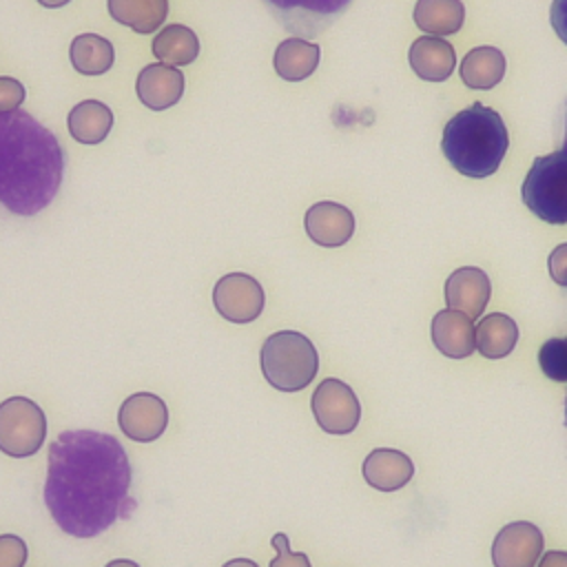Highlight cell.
<instances>
[{"instance_id":"obj_26","label":"cell","mask_w":567,"mask_h":567,"mask_svg":"<svg viewBox=\"0 0 567 567\" xmlns=\"http://www.w3.org/2000/svg\"><path fill=\"white\" fill-rule=\"evenodd\" d=\"M538 361L549 379L567 381V337L549 339L540 346Z\"/></svg>"},{"instance_id":"obj_4","label":"cell","mask_w":567,"mask_h":567,"mask_svg":"<svg viewBox=\"0 0 567 567\" xmlns=\"http://www.w3.org/2000/svg\"><path fill=\"white\" fill-rule=\"evenodd\" d=\"M264 379L279 392H299L319 372V354L312 341L297 330H279L266 337L259 350Z\"/></svg>"},{"instance_id":"obj_20","label":"cell","mask_w":567,"mask_h":567,"mask_svg":"<svg viewBox=\"0 0 567 567\" xmlns=\"http://www.w3.org/2000/svg\"><path fill=\"white\" fill-rule=\"evenodd\" d=\"M458 73L467 89H494L505 75V55L496 47H476L461 60Z\"/></svg>"},{"instance_id":"obj_1","label":"cell","mask_w":567,"mask_h":567,"mask_svg":"<svg viewBox=\"0 0 567 567\" xmlns=\"http://www.w3.org/2000/svg\"><path fill=\"white\" fill-rule=\"evenodd\" d=\"M133 470L124 445L106 432L66 430L49 445L44 505L75 538H95L135 509Z\"/></svg>"},{"instance_id":"obj_7","label":"cell","mask_w":567,"mask_h":567,"mask_svg":"<svg viewBox=\"0 0 567 567\" xmlns=\"http://www.w3.org/2000/svg\"><path fill=\"white\" fill-rule=\"evenodd\" d=\"M317 425L328 434H350L359 425L361 403L354 390L341 379H323L310 399Z\"/></svg>"},{"instance_id":"obj_11","label":"cell","mask_w":567,"mask_h":567,"mask_svg":"<svg viewBox=\"0 0 567 567\" xmlns=\"http://www.w3.org/2000/svg\"><path fill=\"white\" fill-rule=\"evenodd\" d=\"M350 0H266L277 22L292 33H317L339 16Z\"/></svg>"},{"instance_id":"obj_13","label":"cell","mask_w":567,"mask_h":567,"mask_svg":"<svg viewBox=\"0 0 567 567\" xmlns=\"http://www.w3.org/2000/svg\"><path fill=\"white\" fill-rule=\"evenodd\" d=\"M492 295V284L485 270L476 266L456 268L445 281V303L452 310L476 319L483 315Z\"/></svg>"},{"instance_id":"obj_18","label":"cell","mask_w":567,"mask_h":567,"mask_svg":"<svg viewBox=\"0 0 567 567\" xmlns=\"http://www.w3.org/2000/svg\"><path fill=\"white\" fill-rule=\"evenodd\" d=\"M319 58H321L319 44L303 38H286L275 49L272 66L279 78L288 82H301L317 71Z\"/></svg>"},{"instance_id":"obj_21","label":"cell","mask_w":567,"mask_h":567,"mask_svg":"<svg viewBox=\"0 0 567 567\" xmlns=\"http://www.w3.org/2000/svg\"><path fill=\"white\" fill-rule=\"evenodd\" d=\"M465 22V7L461 0H416L414 24L425 35H452Z\"/></svg>"},{"instance_id":"obj_12","label":"cell","mask_w":567,"mask_h":567,"mask_svg":"<svg viewBox=\"0 0 567 567\" xmlns=\"http://www.w3.org/2000/svg\"><path fill=\"white\" fill-rule=\"evenodd\" d=\"M308 237L323 248H339L354 235V215L337 202H317L306 210Z\"/></svg>"},{"instance_id":"obj_35","label":"cell","mask_w":567,"mask_h":567,"mask_svg":"<svg viewBox=\"0 0 567 567\" xmlns=\"http://www.w3.org/2000/svg\"><path fill=\"white\" fill-rule=\"evenodd\" d=\"M42 7H47V9H58V7H64V4H69L71 0H38Z\"/></svg>"},{"instance_id":"obj_17","label":"cell","mask_w":567,"mask_h":567,"mask_svg":"<svg viewBox=\"0 0 567 567\" xmlns=\"http://www.w3.org/2000/svg\"><path fill=\"white\" fill-rule=\"evenodd\" d=\"M412 71L425 82H443L456 66L454 47L445 38L421 35L412 42L408 53Z\"/></svg>"},{"instance_id":"obj_27","label":"cell","mask_w":567,"mask_h":567,"mask_svg":"<svg viewBox=\"0 0 567 567\" xmlns=\"http://www.w3.org/2000/svg\"><path fill=\"white\" fill-rule=\"evenodd\" d=\"M270 545L275 547V558L268 567H312L310 558L303 551H292L290 540L286 534H275L270 538Z\"/></svg>"},{"instance_id":"obj_19","label":"cell","mask_w":567,"mask_h":567,"mask_svg":"<svg viewBox=\"0 0 567 567\" xmlns=\"http://www.w3.org/2000/svg\"><path fill=\"white\" fill-rule=\"evenodd\" d=\"M69 133L80 144H100L113 128V113L100 100H84L69 111Z\"/></svg>"},{"instance_id":"obj_36","label":"cell","mask_w":567,"mask_h":567,"mask_svg":"<svg viewBox=\"0 0 567 567\" xmlns=\"http://www.w3.org/2000/svg\"><path fill=\"white\" fill-rule=\"evenodd\" d=\"M565 148H567V128H565Z\"/></svg>"},{"instance_id":"obj_5","label":"cell","mask_w":567,"mask_h":567,"mask_svg":"<svg viewBox=\"0 0 567 567\" xmlns=\"http://www.w3.org/2000/svg\"><path fill=\"white\" fill-rule=\"evenodd\" d=\"M520 195L538 219L554 226L567 224V148L536 157Z\"/></svg>"},{"instance_id":"obj_10","label":"cell","mask_w":567,"mask_h":567,"mask_svg":"<svg viewBox=\"0 0 567 567\" xmlns=\"http://www.w3.org/2000/svg\"><path fill=\"white\" fill-rule=\"evenodd\" d=\"M545 540L540 529L529 520L507 523L492 543L494 567H536Z\"/></svg>"},{"instance_id":"obj_6","label":"cell","mask_w":567,"mask_h":567,"mask_svg":"<svg viewBox=\"0 0 567 567\" xmlns=\"http://www.w3.org/2000/svg\"><path fill=\"white\" fill-rule=\"evenodd\" d=\"M47 439L44 410L27 396H9L0 403V452L27 458L40 452Z\"/></svg>"},{"instance_id":"obj_25","label":"cell","mask_w":567,"mask_h":567,"mask_svg":"<svg viewBox=\"0 0 567 567\" xmlns=\"http://www.w3.org/2000/svg\"><path fill=\"white\" fill-rule=\"evenodd\" d=\"M153 55L164 64L184 66L199 55V40L193 29L184 24H168L153 38Z\"/></svg>"},{"instance_id":"obj_33","label":"cell","mask_w":567,"mask_h":567,"mask_svg":"<svg viewBox=\"0 0 567 567\" xmlns=\"http://www.w3.org/2000/svg\"><path fill=\"white\" fill-rule=\"evenodd\" d=\"M221 567H259V565L255 560H250V558H233V560L224 563Z\"/></svg>"},{"instance_id":"obj_16","label":"cell","mask_w":567,"mask_h":567,"mask_svg":"<svg viewBox=\"0 0 567 567\" xmlns=\"http://www.w3.org/2000/svg\"><path fill=\"white\" fill-rule=\"evenodd\" d=\"M361 472L370 487L379 492H396L410 483L414 474V463L401 450L377 447L365 456Z\"/></svg>"},{"instance_id":"obj_30","label":"cell","mask_w":567,"mask_h":567,"mask_svg":"<svg viewBox=\"0 0 567 567\" xmlns=\"http://www.w3.org/2000/svg\"><path fill=\"white\" fill-rule=\"evenodd\" d=\"M547 268H549V277L554 279V284L567 288V241H565V244H558V246L549 252Z\"/></svg>"},{"instance_id":"obj_32","label":"cell","mask_w":567,"mask_h":567,"mask_svg":"<svg viewBox=\"0 0 567 567\" xmlns=\"http://www.w3.org/2000/svg\"><path fill=\"white\" fill-rule=\"evenodd\" d=\"M536 567H567V551L560 549H551L547 554L540 556Z\"/></svg>"},{"instance_id":"obj_31","label":"cell","mask_w":567,"mask_h":567,"mask_svg":"<svg viewBox=\"0 0 567 567\" xmlns=\"http://www.w3.org/2000/svg\"><path fill=\"white\" fill-rule=\"evenodd\" d=\"M549 22L556 35L567 44V0H554L549 9Z\"/></svg>"},{"instance_id":"obj_14","label":"cell","mask_w":567,"mask_h":567,"mask_svg":"<svg viewBox=\"0 0 567 567\" xmlns=\"http://www.w3.org/2000/svg\"><path fill=\"white\" fill-rule=\"evenodd\" d=\"M184 73L171 64H148L140 71L135 93L151 111H164L175 106L184 95Z\"/></svg>"},{"instance_id":"obj_29","label":"cell","mask_w":567,"mask_h":567,"mask_svg":"<svg viewBox=\"0 0 567 567\" xmlns=\"http://www.w3.org/2000/svg\"><path fill=\"white\" fill-rule=\"evenodd\" d=\"M27 91L16 78L0 75V113H11L22 106Z\"/></svg>"},{"instance_id":"obj_28","label":"cell","mask_w":567,"mask_h":567,"mask_svg":"<svg viewBox=\"0 0 567 567\" xmlns=\"http://www.w3.org/2000/svg\"><path fill=\"white\" fill-rule=\"evenodd\" d=\"M29 558L27 543L16 534H0V567H24Z\"/></svg>"},{"instance_id":"obj_34","label":"cell","mask_w":567,"mask_h":567,"mask_svg":"<svg viewBox=\"0 0 567 567\" xmlns=\"http://www.w3.org/2000/svg\"><path fill=\"white\" fill-rule=\"evenodd\" d=\"M104 567H140L135 560H128V558H115L111 563H106Z\"/></svg>"},{"instance_id":"obj_2","label":"cell","mask_w":567,"mask_h":567,"mask_svg":"<svg viewBox=\"0 0 567 567\" xmlns=\"http://www.w3.org/2000/svg\"><path fill=\"white\" fill-rule=\"evenodd\" d=\"M64 155L55 135L24 111L0 113V202L16 215H35L55 197Z\"/></svg>"},{"instance_id":"obj_9","label":"cell","mask_w":567,"mask_h":567,"mask_svg":"<svg viewBox=\"0 0 567 567\" xmlns=\"http://www.w3.org/2000/svg\"><path fill=\"white\" fill-rule=\"evenodd\" d=\"M117 425L126 439L135 443H153L166 432L168 408L164 399L153 392H135L122 401Z\"/></svg>"},{"instance_id":"obj_8","label":"cell","mask_w":567,"mask_h":567,"mask_svg":"<svg viewBox=\"0 0 567 567\" xmlns=\"http://www.w3.org/2000/svg\"><path fill=\"white\" fill-rule=\"evenodd\" d=\"M213 303L221 319L230 323L255 321L266 303L261 284L246 272H228L213 288Z\"/></svg>"},{"instance_id":"obj_24","label":"cell","mask_w":567,"mask_h":567,"mask_svg":"<svg viewBox=\"0 0 567 567\" xmlns=\"http://www.w3.org/2000/svg\"><path fill=\"white\" fill-rule=\"evenodd\" d=\"M69 55H71L73 69L82 75H102L115 62L113 44L97 33L75 35L71 42Z\"/></svg>"},{"instance_id":"obj_23","label":"cell","mask_w":567,"mask_h":567,"mask_svg":"<svg viewBox=\"0 0 567 567\" xmlns=\"http://www.w3.org/2000/svg\"><path fill=\"white\" fill-rule=\"evenodd\" d=\"M518 341V326L503 312L485 315L476 326V348L485 359H503L512 354Z\"/></svg>"},{"instance_id":"obj_15","label":"cell","mask_w":567,"mask_h":567,"mask_svg":"<svg viewBox=\"0 0 567 567\" xmlns=\"http://www.w3.org/2000/svg\"><path fill=\"white\" fill-rule=\"evenodd\" d=\"M432 341L450 359H465L476 350V328L472 317L458 310H441L432 319Z\"/></svg>"},{"instance_id":"obj_3","label":"cell","mask_w":567,"mask_h":567,"mask_svg":"<svg viewBox=\"0 0 567 567\" xmlns=\"http://www.w3.org/2000/svg\"><path fill=\"white\" fill-rule=\"evenodd\" d=\"M509 148V133L503 117L474 102L458 111L443 128L441 151L463 177L483 179L498 171Z\"/></svg>"},{"instance_id":"obj_22","label":"cell","mask_w":567,"mask_h":567,"mask_svg":"<svg viewBox=\"0 0 567 567\" xmlns=\"http://www.w3.org/2000/svg\"><path fill=\"white\" fill-rule=\"evenodd\" d=\"M106 4L111 18L135 33L157 31L168 16V0H109Z\"/></svg>"}]
</instances>
